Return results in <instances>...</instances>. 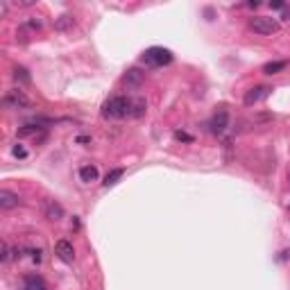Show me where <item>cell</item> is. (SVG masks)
<instances>
[{"label": "cell", "instance_id": "1", "mask_svg": "<svg viewBox=\"0 0 290 290\" xmlns=\"http://www.w3.org/2000/svg\"><path fill=\"white\" fill-rule=\"evenodd\" d=\"M132 114V100L127 95H111L102 105V116L105 118H125Z\"/></svg>", "mask_w": 290, "mask_h": 290}, {"label": "cell", "instance_id": "2", "mask_svg": "<svg viewBox=\"0 0 290 290\" xmlns=\"http://www.w3.org/2000/svg\"><path fill=\"white\" fill-rule=\"evenodd\" d=\"M143 62L148 64V66H168L172 62V53L168 48H161V46H154V48H148L145 53H143Z\"/></svg>", "mask_w": 290, "mask_h": 290}, {"label": "cell", "instance_id": "3", "mask_svg": "<svg viewBox=\"0 0 290 290\" xmlns=\"http://www.w3.org/2000/svg\"><path fill=\"white\" fill-rule=\"evenodd\" d=\"M249 30H254L261 37H270V34H276L281 30V23L276 19H270V16H254L249 21Z\"/></svg>", "mask_w": 290, "mask_h": 290}, {"label": "cell", "instance_id": "4", "mask_svg": "<svg viewBox=\"0 0 290 290\" xmlns=\"http://www.w3.org/2000/svg\"><path fill=\"white\" fill-rule=\"evenodd\" d=\"M3 105H5L7 109H25V107H30V98L23 93V91L14 89L3 98Z\"/></svg>", "mask_w": 290, "mask_h": 290}, {"label": "cell", "instance_id": "5", "mask_svg": "<svg viewBox=\"0 0 290 290\" xmlns=\"http://www.w3.org/2000/svg\"><path fill=\"white\" fill-rule=\"evenodd\" d=\"M229 127V114L224 109H218L213 114V118H211L209 123V129L215 134V136H220V134H224V129Z\"/></svg>", "mask_w": 290, "mask_h": 290}, {"label": "cell", "instance_id": "6", "mask_svg": "<svg viewBox=\"0 0 290 290\" xmlns=\"http://www.w3.org/2000/svg\"><path fill=\"white\" fill-rule=\"evenodd\" d=\"M267 93H270V86H263V84H261V86H254V89H249L247 93H245V98H243L245 107L258 105L263 98H267Z\"/></svg>", "mask_w": 290, "mask_h": 290}, {"label": "cell", "instance_id": "7", "mask_svg": "<svg viewBox=\"0 0 290 290\" xmlns=\"http://www.w3.org/2000/svg\"><path fill=\"white\" fill-rule=\"evenodd\" d=\"M55 254H57V258L64 261V263L75 261V247H73V243H68V240H57V245H55Z\"/></svg>", "mask_w": 290, "mask_h": 290}, {"label": "cell", "instance_id": "8", "mask_svg": "<svg viewBox=\"0 0 290 290\" xmlns=\"http://www.w3.org/2000/svg\"><path fill=\"white\" fill-rule=\"evenodd\" d=\"M43 215H46L50 222H57V220H62L64 218L62 204H57V202H53V200H48L46 206H43Z\"/></svg>", "mask_w": 290, "mask_h": 290}, {"label": "cell", "instance_id": "9", "mask_svg": "<svg viewBox=\"0 0 290 290\" xmlns=\"http://www.w3.org/2000/svg\"><path fill=\"white\" fill-rule=\"evenodd\" d=\"M21 204V197L12 190H0V209L3 211H10V209H16Z\"/></svg>", "mask_w": 290, "mask_h": 290}, {"label": "cell", "instance_id": "10", "mask_svg": "<svg viewBox=\"0 0 290 290\" xmlns=\"http://www.w3.org/2000/svg\"><path fill=\"white\" fill-rule=\"evenodd\" d=\"M23 290H48V283L43 281V276L28 274V276L23 279Z\"/></svg>", "mask_w": 290, "mask_h": 290}, {"label": "cell", "instance_id": "11", "mask_svg": "<svg viewBox=\"0 0 290 290\" xmlns=\"http://www.w3.org/2000/svg\"><path fill=\"white\" fill-rule=\"evenodd\" d=\"M143 80H145V73H141L138 68H129V71L125 73V84L127 86H141Z\"/></svg>", "mask_w": 290, "mask_h": 290}, {"label": "cell", "instance_id": "12", "mask_svg": "<svg viewBox=\"0 0 290 290\" xmlns=\"http://www.w3.org/2000/svg\"><path fill=\"white\" fill-rule=\"evenodd\" d=\"M80 179L86 181V184L95 181V179H98V168H95V166H82L80 168Z\"/></svg>", "mask_w": 290, "mask_h": 290}, {"label": "cell", "instance_id": "13", "mask_svg": "<svg viewBox=\"0 0 290 290\" xmlns=\"http://www.w3.org/2000/svg\"><path fill=\"white\" fill-rule=\"evenodd\" d=\"M123 175H125L123 168H114V170H109L107 177H105V186H116L120 179H123Z\"/></svg>", "mask_w": 290, "mask_h": 290}, {"label": "cell", "instance_id": "14", "mask_svg": "<svg viewBox=\"0 0 290 290\" xmlns=\"http://www.w3.org/2000/svg\"><path fill=\"white\" fill-rule=\"evenodd\" d=\"M285 66H288V62H267L265 66H263V73H265V75H276V73L285 71Z\"/></svg>", "mask_w": 290, "mask_h": 290}, {"label": "cell", "instance_id": "15", "mask_svg": "<svg viewBox=\"0 0 290 290\" xmlns=\"http://www.w3.org/2000/svg\"><path fill=\"white\" fill-rule=\"evenodd\" d=\"M145 109H148V102L143 100V98H138V100H132V114L134 118H141L143 114H145Z\"/></svg>", "mask_w": 290, "mask_h": 290}, {"label": "cell", "instance_id": "16", "mask_svg": "<svg viewBox=\"0 0 290 290\" xmlns=\"http://www.w3.org/2000/svg\"><path fill=\"white\" fill-rule=\"evenodd\" d=\"M73 25H75V21H73V16H62V19H57L55 21V28L57 30H68V28H73Z\"/></svg>", "mask_w": 290, "mask_h": 290}, {"label": "cell", "instance_id": "17", "mask_svg": "<svg viewBox=\"0 0 290 290\" xmlns=\"http://www.w3.org/2000/svg\"><path fill=\"white\" fill-rule=\"evenodd\" d=\"M14 80H16V82H21V84H30V75H28V71H25L23 66H16V68H14Z\"/></svg>", "mask_w": 290, "mask_h": 290}, {"label": "cell", "instance_id": "18", "mask_svg": "<svg viewBox=\"0 0 290 290\" xmlns=\"http://www.w3.org/2000/svg\"><path fill=\"white\" fill-rule=\"evenodd\" d=\"M10 256H12V254H10V247H7V243H3V245H0V261L7 263V261H10Z\"/></svg>", "mask_w": 290, "mask_h": 290}, {"label": "cell", "instance_id": "19", "mask_svg": "<svg viewBox=\"0 0 290 290\" xmlns=\"http://www.w3.org/2000/svg\"><path fill=\"white\" fill-rule=\"evenodd\" d=\"M14 157H19V159H25V157H28V150H25L23 145H14Z\"/></svg>", "mask_w": 290, "mask_h": 290}, {"label": "cell", "instance_id": "20", "mask_svg": "<svg viewBox=\"0 0 290 290\" xmlns=\"http://www.w3.org/2000/svg\"><path fill=\"white\" fill-rule=\"evenodd\" d=\"M175 138H179V141H193V136H188V134H184V132H175Z\"/></svg>", "mask_w": 290, "mask_h": 290}, {"label": "cell", "instance_id": "21", "mask_svg": "<svg viewBox=\"0 0 290 290\" xmlns=\"http://www.w3.org/2000/svg\"><path fill=\"white\" fill-rule=\"evenodd\" d=\"M281 19L288 21V23H290V5H285V7H283V14H281Z\"/></svg>", "mask_w": 290, "mask_h": 290}, {"label": "cell", "instance_id": "22", "mask_svg": "<svg viewBox=\"0 0 290 290\" xmlns=\"http://www.w3.org/2000/svg\"><path fill=\"white\" fill-rule=\"evenodd\" d=\"M270 7H272V10H283V3H281V0H274V3H270Z\"/></svg>", "mask_w": 290, "mask_h": 290}]
</instances>
